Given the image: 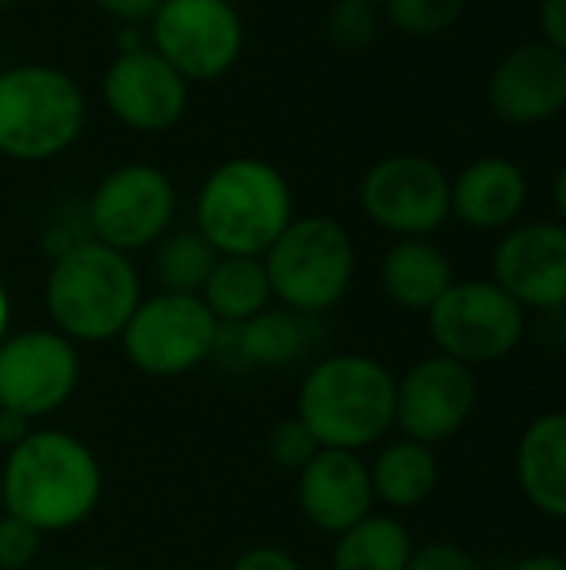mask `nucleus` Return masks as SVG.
<instances>
[{
    "label": "nucleus",
    "mask_w": 566,
    "mask_h": 570,
    "mask_svg": "<svg viewBox=\"0 0 566 570\" xmlns=\"http://www.w3.org/2000/svg\"><path fill=\"white\" fill-rule=\"evenodd\" d=\"M100 464L67 431H30L3 464V511L40 534L80 524L100 498Z\"/></svg>",
    "instance_id": "nucleus-1"
},
{
    "label": "nucleus",
    "mask_w": 566,
    "mask_h": 570,
    "mask_svg": "<svg viewBox=\"0 0 566 570\" xmlns=\"http://www.w3.org/2000/svg\"><path fill=\"white\" fill-rule=\"evenodd\" d=\"M43 301L63 337L100 344L120 337L133 317L140 277L123 250L100 240H77L53 257Z\"/></svg>",
    "instance_id": "nucleus-2"
},
{
    "label": "nucleus",
    "mask_w": 566,
    "mask_h": 570,
    "mask_svg": "<svg viewBox=\"0 0 566 570\" xmlns=\"http://www.w3.org/2000/svg\"><path fill=\"white\" fill-rule=\"evenodd\" d=\"M290 220V184L260 157L224 160L197 194V230L227 257H264Z\"/></svg>",
    "instance_id": "nucleus-3"
},
{
    "label": "nucleus",
    "mask_w": 566,
    "mask_h": 570,
    "mask_svg": "<svg viewBox=\"0 0 566 570\" xmlns=\"http://www.w3.org/2000/svg\"><path fill=\"white\" fill-rule=\"evenodd\" d=\"M397 407V377L367 354H337L320 361L304 387L297 417L320 448L364 451L390 434Z\"/></svg>",
    "instance_id": "nucleus-4"
},
{
    "label": "nucleus",
    "mask_w": 566,
    "mask_h": 570,
    "mask_svg": "<svg viewBox=\"0 0 566 570\" xmlns=\"http://www.w3.org/2000/svg\"><path fill=\"white\" fill-rule=\"evenodd\" d=\"M87 124L80 83L50 63H17L0 73V154L40 164L77 144Z\"/></svg>",
    "instance_id": "nucleus-5"
},
{
    "label": "nucleus",
    "mask_w": 566,
    "mask_h": 570,
    "mask_svg": "<svg viewBox=\"0 0 566 570\" xmlns=\"http://www.w3.org/2000/svg\"><path fill=\"white\" fill-rule=\"evenodd\" d=\"M354 240L334 217H294L264 254L274 297L297 314H320L344 301L354 281Z\"/></svg>",
    "instance_id": "nucleus-6"
},
{
    "label": "nucleus",
    "mask_w": 566,
    "mask_h": 570,
    "mask_svg": "<svg viewBox=\"0 0 566 570\" xmlns=\"http://www.w3.org/2000/svg\"><path fill=\"white\" fill-rule=\"evenodd\" d=\"M437 354L487 367L507 361L527 334V311L494 281H454V287L427 311Z\"/></svg>",
    "instance_id": "nucleus-7"
},
{
    "label": "nucleus",
    "mask_w": 566,
    "mask_h": 570,
    "mask_svg": "<svg viewBox=\"0 0 566 570\" xmlns=\"http://www.w3.org/2000/svg\"><path fill=\"white\" fill-rule=\"evenodd\" d=\"M217 331L220 324L200 297L160 291L137 304L120 341L137 371L150 377H177L214 357Z\"/></svg>",
    "instance_id": "nucleus-8"
},
{
    "label": "nucleus",
    "mask_w": 566,
    "mask_h": 570,
    "mask_svg": "<svg viewBox=\"0 0 566 570\" xmlns=\"http://www.w3.org/2000/svg\"><path fill=\"white\" fill-rule=\"evenodd\" d=\"M150 30L153 50L187 83L224 77L244 50V23L230 0H163Z\"/></svg>",
    "instance_id": "nucleus-9"
},
{
    "label": "nucleus",
    "mask_w": 566,
    "mask_h": 570,
    "mask_svg": "<svg viewBox=\"0 0 566 570\" xmlns=\"http://www.w3.org/2000/svg\"><path fill=\"white\" fill-rule=\"evenodd\" d=\"M173 210L177 190L163 170L150 164H123L97 184L87 204V224L93 240L130 254L153 247L167 234Z\"/></svg>",
    "instance_id": "nucleus-10"
},
{
    "label": "nucleus",
    "mask_w": 566,
    "mask_h": 570,
    "mask_svg": "<svg viewBox=\"0 0 566 570\" xmlns=\"http://www.w3.org/2000/svg\"><path fill=\"white\" fill-rule=\"evenodd\" d=\"M360 207L397 237H427L450 217V177L430 157L394 154L364 174Z\"/></svg>",
    "instance_id": "nucleus-11"
},
{
    "label": "nucleus",
    "mask_w": 566,
    "mask_h": 570,
    "mask_svg": "<svg viewBox=\"0 0 566 570\" xmlns=\"http://www.w3.org/2000/svg\"><path fill=\"white\" fill-rule=\"evenodd\" d=\"M477 411V377L470 367L434 354L397 381L394 428L404 438L437 448L457 438Z\"/></svg>",
    "instance_id": "nucleus-12"
},
{
    "label": "nucleus",
    "mask_w": 566,
    "mask_h": 570,
    "mask_svg": "<svg viewBox=\"0 0 566 570\" xmlns=\"http://www.w3.org/2000/svg\"><path fill=\"white\" fill-rule=\"evenodd\" d=\"M80 381L73 341L60 331H23L0 341V407L20 417L57 411Z\"/></svg>",
    "instance_id": "nucleus-13"
},
{
    "label": "nucleus",
    "mask_w": 566,
    "mask_h": 570,
    "mask_svg": "<svg viewBox=\"0 0 566 570\" xmlns=\"http://www.w3.org/2000/svg\"><path fill=\"white\" fill-rule=\"evenodd\" d=\"M490 281L524 311L560 314L566 304V224L527 220L507 227L490 257Z\"/></svg>",
    "instance_id": "nucleus-14"
},
{
    "label": "nucleus",
    "mask_w": 566,
    "mask_h": 570,
    "mask_svg": "<svg viewBox=\"0 0 566 570\" xmlns=\"http://www.w3.org/2000/svg\"><path fill=\"white\" fill-rule=\"evenodd\" d=\"M103 104L130 130L163 134L187 114L190 83L153 50L123 47L103 73Z\"/></svg>",
    "instance_id": "nucleus-15"
},
{
    "label": "nucleus",
    "mask_w": 566,
    "mask_h": 570,
    "mask_svg": "<svg viewBox=\"0 0 566 570\" xmlns=\"http://www.w3.org/2000/svg\"><path fill=\"white\" fill-rule=\"evenodd\" d=\"M487 100L504 124L517 127L557 117L566 107V53L544 40L510 50L490 73Z\"/></svg>",
    "instance_id": "nucleus-16"
},
{
    "label": "nucleus",
    "mask_w": 566,
    "mask_h": 570,
    "mask_svg": "<svg viewBox=\"0 0 566 570\" xmlns=\"http://www.w3.org/2000/svg\"><path fill=\"white\" fill-rule=\"evenodd\" d=\"M297 498L304 518L314 528L327 534H344L367 514H374L377 498L370 484V464H364L357 451L320 448L317 458L300 471Z\"/></svg>",
    "instance_id": "nucleus-17"
},
{
    "label": "nucleus",
    "mask_w": 566,
    "mask_h": 570,
    "mask_svg": "<svg viewBox=\"0 0 566 570\" xmlns=\"http://www.w3.org/2000/svg\"><path fill=\"white\" fill-rule=\"evenodd\" d=\"M530 197L527 174L507 157H480L450 180V217L470 230H507Z\"/></svg>",
    "instance_id": "nucleus-18"
},
{
    "label": "nucleus",
    "mask_w": 566,
    "mask_h": 570,
    "mask_svg": "<svg viewBox=\"0 0 566 570\" xmlns=\"http://www.w3.org/2000/svg\"><path fill=\"white\" fill-rule=\"evenodd\" d=\"M514 474L524 501L554 521H566V411L534 417L514 454Z\"/></svg>",
    "instance_id": "nucleus-19"
},
{
    "label": "nucleus",
    "mask_w": 566,
    "mask_h": 570,
    "mask_svg": "<svg viewBox=\"0 0 566 570\" xmlns=\"http://www.w3.org/2000/svg\"><path fill=\"white\" fill-rule=\"evenodd\" d=\"M310 344V314L260 311L244 324H220L214 357H234V367H287Z\"/></svg>",
    "instance_id": "nucleus-20"
},
{
    "label": "nucleus",
    "mask_w": 566,
    "mask_h": 570,
    "mask_svg": "<svg viewBox=\"0 0 566 570\" xmlns=\"http://www.w3.org/2000/svg\"><path fill=\"white\" fill-rule=\"evenodd\" d=\"M380 281L397 307L410 314H427L454 287L457 277L450 257L437 244H430L427 237H400L384 254Z\"/></svg>",
    "instance_id": "nucleus-21"
},
{
    "label": "nucleus",
    "mask_w": 566,
    "mask_h": 570,
    "mask_svg": "<svg viewBox=\"0 0 566 570\" xmlns=\"http://www.w3.org/2000/svg\"><path fill=\"white\" fill-rule=\"evenodd\" d=\"M370 484L374 498L394 511L420 508L440 484V464L434 448L417 444L410 438L387 444L370 464Z\"/></svg>",
    "instance_id": "nucleus-22"
},
{
    "label": "nucleus",
    "mask_w": 566,
    "mask_h": 570,
    "mask_svg": "<svg viewBox=\"0 0 566 570\" xmlns=\"http://www.w3.org/2000/svg\"><path fill=\"white\" fill-rule=\"evenodd\" d=\"M270 277L264 257H227L220 254L200 301L217 317V324H244L270 307Z\"/></svg>",
    "instance_id": "nucleus-23"
},
{
    "label": "nucleus",
    "mask_w": 566,
    "mask_h": 570,
    "mask_svg": "<svg viewBox=\"0 0 566 570\" xmlns=\"http://www.w3.org/2000/svg\"><path fill=\"white\" fill-rule=\"evenodd\" d=\"M410 531L390 514H367L350 531L337 534L334 570H407L414 554Z\"/></svg>",
    "instance_id": "nucleus-24"
},
{
    "label": "nucleus",
    "mask_w": 566,
    "mask_h": 570,
    "mask_svg": "<svg viewBox=\"0 0 566 570\" xmlns=\"http://www.w3.org/2000/svg\"><path fill=\"white\" fill-rule=\"evenodd\" d=\"M214 244L200 230H177L163 234L153 250V274L167 294H193L200 297L214 264H217Z\"/></svg>",
    "instance_id": "nucleus-25"
},
{
    "label": "nucleus",
    "mask_w": 566,
    "mask_h": 570,
    "mask_svg": "<svg viewBox=\"0 0 566 570\" xmlns=\"http://www.w3.org/2000/svg\"><path fill=\"white\" fill-rule=\"evenodd\" d=\"M464 3L467 0H384L380 7L400 33L437 37L460 20Z\"/></svg>",
    "instance_id": "nucleus-26"
},
{
    "label": "nucleus",
    "mask_w": 566,
    "mask_h": 570,
    "mask_svg": "<svg viewBox=\"0 0 566 570\" xmlns=\"http://www.w3.org/2000/svg\"><path fill=\"white\" fill-rule=\"evenodd\" d=\"M327 37L344 53L367 50L377 37V7L357 0H337V7L327 17Z\"/></svg>",
    "instance_id": "nucleus-27"
},
{
    "label": "nucleus",
    "mask_w": 566,
    "mask_h": 570,
    "mask_svg": "<svg viewBox=\"0 0 566 570\" xmlns=\"http://www.w3.org/2000/svg\"><path fill=\"white\" fill-rule=\"evenodd\" d=\"M267 451H270V458H274L284 471H297V474H300V471L317 458L320 441L310 434V428H307L300 417H294V421H284V424H277V428L270 431Z\"/></svg>",
    "instance_id": "nucleus-28"
},
{
    "label": "nucleus",
    "mask_w": 566,
    "mask_h": 570,
    "mask_svg": "<svg viewBox=\"0 0 566 570\" xmlns=\"http://www.w3.org/2000/svg\"><path fill=\"white\" fill-rule=\"evenodd\" d=\"M40 551V531L13 514H0V570H23Z\"/></svg>",
    "instance_id": "nucleus-29"
},
{
    "label": "nucleus",
    "mask_w": 566,
    "mask_h": 570,
    "mask_svg": "<svg viewBox=\"0 0 566 570\" xmlns=\"http://www.w3.org/2000/svg\"><path fill=\"white\" fill-rule=\"evenodd\" d=\"M407 570H484V564L454 541H430L414 548Z\"/></svg>",
    "instance_id": "nucleus-30"
},
{
    "label": "nucleus",
    "mask_w": 566,
    "mask_h": 570,
    "mask_svg": "<svg viewBox=\"0 0 566 570\" xmlns=\"http://www.w3.org/2000/svg\"><path fill=\"white\" fill-rule=\"evenodd\" d=\"M230 570H304V568H300L287 551L270 548V544H260V548L244 551V554L234 561V568Z\"/></svg>",
    "instance_id": "nucleus-31"
},
{
    "label": "nucleus",
    "mask_w": 566,
    "mask_h": 570,
    "mask_svg": "<svg viewBox=\"0 0 566 570\" xmlns=\"http://www.w3.org/2000/svg\"><path fill=\"white\" fill-rule=\"evenodd\" d=\"M540 33L544 43L566 53V0H540Z\"/></svg>",
    "instance_id": "nucleus-32"
},
{
    "label": "nucleus",
    "mask_w": 566,
    "mask_h": 570,
    "mask_svg": "<svg viewBox=\"0 0 566 570\" xmlns=\"http://www.w3.org/2000/svg\"><path fill=\"white\" fill-rule=\"evenodd\" d=\"M93 3H97L107 17H113V20L140 23V20H150L163 0H93Z\"/></svg>",
    "instance_id": "nucleus-33"
},
{
    "label": "nucleus",
    "mask_w": 566,
    "mask_h": 570,
    "mask_svg": "<svg viewBox=\"0 0 566 570\" xmlns=\"http://www.w3.org/2000/svg\"><path fill=\"white\" fill-rule=\"evenodd\" d=\"M507 570H566V561L560 554H527Z\"/></svg>",
    "instance_id": "nucleus-34"
},
{
    "label": "nucleus",
    "mask_w": 566,
    "mask_h": 570,
    "mask_svg": "<svg viewBox=\"0 0 566 570\" xmlns=\"http://www.w3.org/2000/svg\"><path fill=\"white\" fill-rule=\"evenodd\" d=\"M554 207H557L560 224H566V164L557 170V177H554Z\"/></svg>",
    "instance_id": "nucleus-35"
},
{
    "label": "nucleus",
    "mask_w": 566,
    "mask_h": 570,
    "mask_svg": "<svg viewBox=\"0 0 566 570\" xmlns=\"http://www.w3.org/2000/svg\"><path fill=\"white\" fill-rule=\"evenodd\" d=\"M7 321H10V307H7V294H3V287H0V341H3Z\"/></svg>",
    "instance_id": "nucleus-36"
},
{
    "label": "nucleus",
    "mask_w": 566,
    "mask_h": 570,
    "mask_svg": "<svg viewBox=\"0 0 566 570\" xmlns=\"http://www.w3.org/2000/svg\"><path fill=\"white\" fill-rule=\"evenodd\" d=\"M357 3H370V7H380L384 0H357Z\"/></svg>",
    "instance_id": "nucleus-37"
},
{
    "label": "nucleus",
    "mask_w": 566,
    "mask_h": 570,
    "mask_svg": "<svg viewBox=\"0 0 566 570\" xmlns=\"http://www.w3.org/2000/svg\"><path fill=\"white\" fill-rule=\"evenodd\" d=\"M83 570H113V568H100V564H93V568H83Z\"/></svg>",
    "instance_id": "nucleus-38"
},
{
    "label": "nucleus",
    "mask_w": 566,
    "mask_h": 570,
    "mask_svg": "<svg viewBox=\"0 0 566 570\" xmlns=\"http://www.w3.org/2000/svg\"><path fill=\"white\" fill-rule=\"evenodd\" d=\"M10 3H13V0H0V7H10Z\"/></svg>",
    "instance_id": "nucleus-39"
},
{
    "label": "nucleus",
    "mask_w": 566,
    "mask_h": 570,
    "mask_svg": "<svg viewBox=\"0 0 566 570\" xmlns=\"http://www.w3.org/2000/svg\"><path fill=\"white\" fill-rule=\"evenodd\" d=\"M0 508H3V488H0Z\"/></svg>",
    "instance_id": "nucleus-40"
},
{
    "label": "nucleus",
    "mask_w": 566,
    "mask_h": 570,
    "mask_svg": "<svg viewBox=\"0 0 566 570\" xmlns=\"http://www.w3.org/2000/svg\"><path fill=\"white\" fill-rule=\"evenodd\" d=\"M560 558H564V561H566V541H564V551H560Z\"/></svg>",
    "instance_id": "nucleus-41"
},
{
    "label": "nucleus",
    "mask_w": 566,
    "mask_h": 570,
    "mask_svg": "<svg viewBox=\"0 0 566 570\" xmlns=\"http://www.w3.org/2000/svg\"><path fill=\"white\" fill-rule=\"evenodd\" d=\"M560 314H564V317H566V304H564V311H560Z\"/></svg>",
    "instance_id": "nucleus-42"
},
{
    "label": "nucleus",
    "mask_w": 566,
    "mask_h": 570,
    "mask_svg": "<svg viewBox=\"0 0 566 570\" xmlns=\"http://www.w3.org/2000/svg\"><path fill=\"white\" fill-rule=\"evenodd\" d=\"M230 3H234V0H230Z\"/></svg>",
    "instance_id": "nucleus-43"
}]
</instances>
